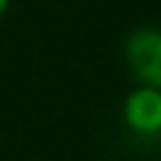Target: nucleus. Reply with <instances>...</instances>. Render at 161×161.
<instances>
[{
	"label": "nucleus",
	"mask_w": 161,
	"mask_h": 161,
	"mask_svg": "<svg viewBox=\"0 0 161 161\" xmlns=\"http://www.w3.org/2000/svg\"><path fill=\"white\" fill-rule=\"evenodd\" d=\"M125 62L142 85L161 91V28L142 25L125 40Z\"/></svg>",
	"instance_id": "1"
},
{
	"label": "nucleus",
	"mask_w": 161,
	"mask_h": 161,
	"mask_svg": "<svg viewBox=\"0 0 161 161\" xmlns=\"http://www.w3.org/2000/svg\"><path fill=\"white\" fill-rule=\"evenodd\" d=\"M122 122L136 136L161 133V91L153 85H136L122 102Z\"/></svg>",
	"instance_id": "2"
},
{
	"label": "nucleus",
	"mask_w": 161,
	"mask_h": 161,
	"mask_svg": "<svg viewBox=\"0 0 161 161\" xmlns=\"http://www.w3.org/2000/svg\"><path fill=\"white\" fill-rule=\"evenodd\" d=\"M8 6H11V0H0V17L8 11Z\"/></svg>",
	"instance_id": "3"
}]
</instances>
